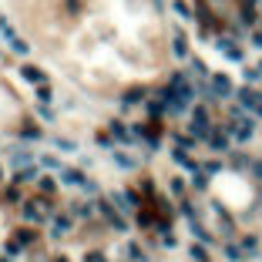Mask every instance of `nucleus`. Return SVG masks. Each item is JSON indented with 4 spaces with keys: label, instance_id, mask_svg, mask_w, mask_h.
Returning a JSON list of instances; mask_svg holds the SVG:
<instances>
[{
    "label": "nucleus",
    "instance_id": "42",
    "mask_svg": "<svg viewBox=\"0 0 262 262\" xmlns=\"http://www.w3.org/2000/svg\"><path fill=\"white\" fill-rule=\"evenodd\" d=\"M0 262H10V259H7V255H4V259H0Z\"/></svg>",
    "mask_w": 262,
    "mask_h": 262
},
{
    "label": "nucleus",
    "instance_id": "31",
    "mask_svg": "<svg viewBox=\"0 0 262 262\" xmlns=\"http://www.w3.org/2000/svg\"><path fill=\"white\" fill-rule=\"evenodd\" d=\"M242 78H246V84H255V81H259V67H246Z\"/></svg>",
    "mask_w": 262,
    "mask_h": 262
},
{
    "label": "nucleus",
    "instance_id": "25",
    "mask_svg": "<svg viewBox=\"0 0 262 262\" xmlns=\"http://www.w3.org/2000/svg\"><path fill=\"white\" fill-rule=\"evenodd\" d=\"M40 165L51 172H61V158H54V155H40Z\"/></svg>",
    "mask_w": 262,
    "mask_h": 262
},
{
    "label": "nucleus",
    "instance_id": "39",
    "mask_svg": "<svg viewBox=\"0 0 262 262\" xmlns=\"http://www.w3.org/2000/svg\"><path fill=\"white\" fill-rule=\"evenodd\" d=\"M252 168H255V175H259V178H262V161H255Z\"/></svg>",
    "mask_w": 262,
    "mask_h": 262
},
{
    "label": "nucleus",
    "instance_id": "33",
    "mask_svg": "<svg viewBox=\"0 0 262 262\" xmlns=\"http://www.w3.org/2000/svg\"><path fill=\"white\" fill-rule=\"evenodd\" d=\"M242 249H246V252H255V249H259L255 235H246V239H242Z\"/></svg>",
    "mask_w": 262,
    "mask_h": 262
},
{
    "label": "nucleus",
    "instance_id": "14",
    "mask_svg": "<svg viewBox=\"0 0 262 262\" xmlns=\"http://www.w3.org/2000/svg\"><path fill=\"white\" fill-rule=\"evenodd\" d=\"M71 212L78 215V219H91V215L98 212V202H71Z\"/></svg>",
    "mask_w": 262,
    "mask_h": 262
},
{
    "label": "nucleus",
    "instance_id": "27",
    "mask_svg": "<svg viewBox=\"0 0 262 262\" xmlns=\"http://www.w3.org/2000/svg\"><path fill=\"white\" fill-rule=\"evenodd\" d=\"M188 255H192L195 262H208V252H205V246H192V249H188Z\"/></svg>",
    "mask_w": 262,
    "mask_h": 262
},
{
    "label": "nucleus",
    "instance_id": "18",
    "mask_svg": "<svg viewBox=\"0 0 262 262\" xmlns=\"http://www.w3.org/2000/svg\"><path fill=\"white\" fill-rule=\"evenodd\" d=\"M20 138H27V141H40L44 131H40L37 125H24V128H20Z\"/></svg>",
    "mask_w": 262,
    "mask_h": 262
},
{
    "label": "nucleus",
    "instance_id": "36",
    "mask_svg": "<svg viewBox=\"0 0 262 262\" xmlns=\"http://www.w3.org/2000/svg\"><path fill=\"white\" fill-rule=\"evenodd\" d=\"M84 262H104V255H101V252H87Z\"/></svg>",
    "mask_w": 262,
    "mask_h": 262
},
{
    "label": "nucleus",
    "instance_id": "29",
    "mask_svg": "<svg viewBox=\"0 0 262 262\" xmlns=\"http://www.w3.org/2000/svg\"><path fill=\"white\" fill-rule=\"evenodd\" d=\"M4 252H7V255H17V252H24V246H20L17 239H10V242H4Z\"/></svg>",
    "mask_w": 262,
    "mask_h": 262
},
{
    "label": "nucleus",
    "instance_id": "7",
    "mask_svg": "<svg viewBox=\"0 0 262 262\" xmlns=\"http://www.w3.org/2000/svg\"><path fill=\"white\" fill-rule=\"evenodd\" d=\"M108 131H111V138H114V141H121V145H131V141H135V131H131L125 121H111V125H108Z\"/></svg>",
    "mask_w": 262,
    "mask_h": 262
},
{
    "label": "nucleus",
    "instance_id": "37",
    "mask_svg": "<svg viewBox=\"0 0 262 262\" xmlns=\"http://www.w3.org/2000/svg\"><path fill=\"white\" fill-rule=\"evenodd\" d=\"M232 161H235V168H246V165H249V158H246V155H235Z\"/></svg>",
    "mask_w": 262,
    "mask_h": 262
},
{
    "label": "nucleus",
    "instance_id": "12",
    "mask_svg": "<svg viewBox=\"0 0 262 262\" xmlns=\"http://www.w3.org/2000/svg\"><path fill=\"white\" fill-rule=\"evenodd\" d=\"M172 54L178 57V61H185V57H188V40H185L182 31H175V34H172Z\"/></svg>",
    "mask_w": 262,
    "mask_h": 262
},
{
    "label": "nucleus",
    "instance_id": "3",
    "mask_svg": "<svg viewBox=\"0 0 262 262\" xmlns=\"http://www.w3.org/2000/svg\"><path fill=\"white\" fill-rule=\"evenodd\" d=\"M232 94H235V87H232V81L225 78V74H208V98H212V101L232 98Z\"/></svg>",
    "mask_w": 262,
    "mask_h": 262
},
{
    "label": "nucleus",
    "instance_id": "11",
    "mask_svg": "<svg viewBox=\"0 0 262 262\" xmlns=\"http://www.w3.org/2000/svg\"><path fill=\"white\" fill-rule=\"evenodd\" d=\"M37 178H40V168L37 165H27V168H17V175H14V182L17 185H37Z\"/></svg>",
    "mask_w": 262,
    "mask_h": 262
},
{
    "label": "nucleus",
    "instance_id": "38",
    "mask_svg": "<svg viewBox=\"0 0 262 262\" xmlns=\"http://www.w3.org/2000/svg\"><path fill=\"white\" fill-rule=\"evenodd\" d=\"M252 47H259V51H262V31H255V34H252Z\"/></svg>",
    "mask_w": 262,
    "mask_h": 262
},
{
    "label": "nucleus",
    "instance_id": "8",
    "mask_svg": "<svg viewBox=\"0 0 262 262\" xmlns=\"http://www.w3.org/2000/svg\"><path fill=\"white\" fill-rule=\"evenodd\" d=\"M205 141H208V148H212V151H229V131H222V128H212Z\"/></svg>",
    "mask_w": 262,
    "mask_h": 262
},
{
    "label": "nucleus",
    "instance_id": "15",
    "mask_svg": "<svg viewBox=\"0 0 262 262\" xmlns=\"http://www.w3.org/2000/svg\"><path fill=\"white\" fill-rule=\"evenodd\" d=\"M7 47L14 51V54H20V57H27V54H31V44H27V40L20 37V34H14V37L7 40Z\"/></svg>",
    "mask_w": 262,
    "mask_h": 262
},
{
    "label": "nucleus",
    "instance_id": "20",
    "mask_svg": "<svg viewBox=\"0 0 262 262\" xmlns=\"http://www.w3.org/2000/svg\"><path fill=\"white\" fill-rule=\"evenodd\" d=\"M242 255H246V249H242V246H232V242L225 246V259H229V262H242Z\"/></svg>",
    "mask_w": 262,
    "mask_h": 262
},
{
    "label": "nucleus",
    "instance_id": "24",
    "mask_svg": "<svg viewBox=\"0 0 262 262\" xmlns=\"http://www.w3.org/2000/svg\"><path fill=\"white\" fill-rule=\"evenodd\" d=\"M188 74H192V78H208V67L199 61V57H195V61H192V71H188Z\"/></svg>",
    "mask_w": 262,
    "mask_h": 262
},
{
    "label": "nucleus",
    "instance_id": "32",
    "mask_svg": "<svg viewBox=\"0 0 262 262\" xmlns=\"http://www.w3.org/2000/svg\"><path fill=\"white\" fill-rule=\"evenodd\" d=\"M168 188H172V195H185V182H182V178H172Z\"/></svg>",
    "mask_w": 262,
    "mask_h": 262
},
{
    "label": "nucleus",
    "instance_id": "16",
    "mask_svg": "<svg viewBox=\"0 0 262 262\" xmlns=\"http://www.w3.org/2000/svg\"><path fill=\"white\" fill-rule=\"evenodd\" d=\"M10 165L14 168H27V165H34V155L31 151H14V155H10Z\"/></svg>",
    "mask_w": 262,
    "mask_h": 262
},
{
    "label": "nucleus",
    "instance_id": "17",
    "mask_svg": "<svg viewBox=\"0 0 262 262\" xmlns=\"http://www.w3.org/2000/svg\"><path fill=\"white\" fill-rule=\"evenodd\" d=\"M14 239H17V242H20V246L27 249L31 242H37V232H34V229H17V235H14Z\"/></svg>",
    "mask_w": 262,
    "mask_h": 262
},
{
    "label": "nucleus",
    "instance_id": "40",
    "mask_svg": "<svg viewBox=\"0 0 262 262\" xmlns=\"http://www.w3.org/2000/svg\"><path fill=\"white\" fill-rule=\"evenodd\" d=\"M54 262H67V259H64V255H54Z\"/></svg>",
    "mask_w": 262,
    "mask_h": 262
},
{
    "label": "nucleus",
    "instance_id": "26",
    "mask_svg": "<svg viewBox=\"0 0 262 262\" xmlns=\"http://www.w3.org/2000/svg\"><path fill=\"white\" fill-rule=\"evenodd\" d=\"M4 202H24V195H20V188H17V182L10 185L7 192H4Z\"/></svg>",
    "mask_w": 262,
    "mask_h": 262
},
{
    "label": "nucleus",
    "instance_id": "6",
    "mask_svg": "<svg viewBox=\"0 0 262 262\" xmlns=\"http://www.w3.org/2000/svg\"><path fill=\"white\" fill-rule=\"evenodd\" d=\"M20 78L27 81V84H47V71H44V67H37V64H24V67H20Z\"/></svg>",
    "mask_w": 262,
    "mask_h": 262
},
{
    "label": "nucleus",
    "instance_id": "41",
    "mask_svg": "<svg viewBox=\"0 0 262 262\" xmlns=\"http://www.w3.org/2000/svg\"><path fill=\"white\" fill-rule=\"evenodd\" d=\"M0 182H4V168H0Z\"/></svg>",
    "mask_w": 262,
    "mask_h": 262
},
{
    "label": "nucleus",
    "instance_id": "23",
    "mask_svg": "<svg viewBox=\"0 0 262 262\" xmlns=\"http://www.w3.org/2000/svg\"><path fill=\"white\" fill-rule=\"evenodd\" d=\"M141 98H145V91H138V87H135V91H128V94L121 98V104H125V108H131V104H138Z\"/></svg>",
    "mask_w": 262,
    "mask_h": 262
},
{
    "label": "nucleus",
    "instance_id": "4",
    "mask_svg": "<svg viewBox=\"0 0 262 262\" xmlns=\"http://www.w3.org/2000/svg\"><path fill=\"white\" fill-rule=\"evenodd\" d=\"M188 131H192L195 138H208L212 125H208V111H205V108H195V111H192V125H188Z\"/></svg>",
    "mask_w": 262,
    "mask_h": 262
},
{
    "label": "nucleus",
    "instance_id": "9",
    "mask_svg": "<svg viewBox=\"0 0 262 262\" xmlns=\"http://www.w3.org/2000/svg\"><path fill=\"white\" fill-rule=\"evenodd\" d=\"M215 47L222 51V54L229 57V61H235V64L242 61V57H246V54H242V47H239L235 40H229V37H219V44H215Z\"/></svg>",
    "mask_w": 262,
    "mask_h": 262
},
{
    "label": "nucleus",
    "instance_id": "1",
    "mask_svg": "<svg viewBox=\"0 0 262 262\" xmlns=\"http://www.w3.org/2000/svg\"><path fill=\"white\" fill-rule=\"evenodd\" d=\"M20 215H24L27 225H40V222H47L51 215H54V205H51L47 195H40V199L24 202V205H20Z\"/></svg>",
    "mask_w": 262,
    "mask_h": 262
},
{
    "label": "nucleus",
    "instance_id": "21",
    "mask_svg": "<svg viewBox=\"0 0 262 262\" xmlns=\"http://www.w3.org/2000/svg\"><path fill=\"white\" fill-rule=\"evenodd\" d=\"M111 158H114V165H121V168H135L138 165L135 158H128L125 151H111Z\"/></svg>",
    "mask_w": 262,
    "mask_h": 262
},
{
    "label": "nucleus",
    "instance_id": "10",
    "mask_svg": "<svg viewBox=\"0 0 262 262\" xmlns=\"http://www.w3.org/2000/svg\"><path fill=\"white\" fill-rule=\"evenodd\" d=\"M114 202H118L121 212H138V205H141L135 192H118V195H114Z\"/></svg>",
    "mask_w": 262,
    "mask_h": 262
},
{
    "label": "nucleus",
    "instance_id": "22",
    "mask_svg": "<svg viewBox=\"0 0 262 262\" xmlns=\"http://www.w3.org/2000/svg\"><path fill=\"white\" fill-rule=\"evenodd\" d=\"M125 252H128V259H131V262H145L141 246H135V242H128V246H125Z\"/></svg>",
    "mask_w": 262,
    "mask_h": 262
},
{
    "label": "nucleus",
    "instance_id": "13",
    "mask_svg": "<svg viewBox=\"0 0 262 262\" xmlns=\"http://www.w3.org/2000/svg\"><path fill=\"white\" fill-rule=\"evenodd\" d=\"M57 185H61V178H51V175H40V178H37V192H40V195H47V199L57 192Z\"/></svg>",
    "mask_w": 262,
    "mask_h": 262
},
{
    "label": "nucleus",
    "instance_id": "30",
    "mask_svg": "<svg viewBox=\"0 0 262 262\" xmlns=\"http://www.w3.org/2000/svg\"><path fill=\"white\" fill-rule=\"evenodd\" d=\"M192 232H195V239H199V242H212V235H208V232L202 229L199 222H192Z\"/></svg>",
    "mask_w": 262,
    "mask_h": 262
},
{
    "label": "nucleus",
    "instance_id": "19",
    "mask_svg": "<svg viewBox=\"0 0 262 262\" xmlns=\"http://www.w3.org/2000/svg\"><path fill=\"white\" fill-rule=\"evenodd\" d=\"M34 98H37L40 104H51V101H54V94H51L47 84H37V87H34Z\"/></svg>",
    "mask_w": 262,
    "mask_h": 262
},
{
    "label": "nucleus",
    "instance_id": "35",
    "mask_svg": "<svg viewBox=\"0 0 262 262\" xmlns=\"http://www.w3.org/2000/svg\"><path fill=\"white\" fill-rule=\"evenodd\" d=\"M205 172H208V175H219V172H222V161H208Z\"/></svg>",
    "mask_w": 262,
    "mask_h": 262
},
{
    "label": "nucleus",
    "instance_id": "28",
    "mask_svg": "<svg viewBox=\"0 0 262 262\" xmlns=\"http://www.w3.org/2000/svg\"><path fill=\"white\" fill-rule=\"evenodd\" d=\"M172 7H175V14H178V17H185V20L192 17V10H188V4H185V0H175Z\"/></svg>",
    "mask_w": 262,
    "mask_h": 262
},
{
    "label": "nucleus",
    "instance_id": "2",
    "mask_svg": "<svg viewBox=\"0 0 262 262\" xmlns=\"http://www.w3.org/2000/svg\"><path fill=\"white\" fill-rule=\"evenodd\" d=\"M57 178H61V185H71V188H84V192H91L94 195V182L87 178L81 168H67V165H61V172H57Z\"/></svg>",
    "mask_w": 262,
    "mask_h": 262
},
{
    "label": "nucleus",
    "instance_id": "34",
    "mask_svg": "<svg viewBox=\"0 0 262 262\" xmlns=\"http://www.w3.org/2000/svg\"><path fill=\"white\" fill-rule=\"evenodd\" d=\"M54 145L61 151H74V141H67V138H54Z\"/></svg>",
    "mask_w": 262,
    "mask_h": 262
},
{
    "label": "nucleus",
    "instance_id": "5",
    "mask_svg": "<svg viewBox=\"0 0 262 262\" xmlns=\"http://www.w3.org/2000/svg\"><path fill=\"white\" fill-rule=\"evenodd\" d=\"M71 225H74V219H71V215H51V239L71 235Z\"/></svg>",
    "mask_w": 262,
    "mask_h": 262
}]
</instances>
